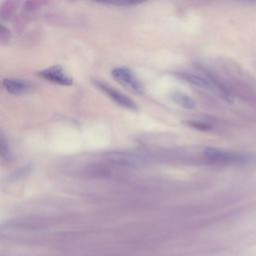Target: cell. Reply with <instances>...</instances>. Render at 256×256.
<instances>
[{
    "label": "cell",
    "instance_id": "cell-1",
    "mask_svg": "<svg viewBox=\"0 0 256 256\" xmlns=\"http://www.w3.org/2000/svg\"><path fill=\"white\" fill-rule=\"evenodd\" d=\"M178 76L193 86L213 92L222 97L227 102H232V95L230 92L221 83L206 73L194 74L190 72H181L178 74Z\"/></svg>",
    "mask_w": 256,
    "mask_h": 256
},
{
    "label": "cell",
    "instance_id": "cell-2",
    "mask_svg": "<svg viewBox=\"0 0 256 256\" xmlns=\"http://www.w3.org/2000/svg\"><path fill=\"white\" fill-rule=\"evenodd\" d=\"M203 155L210 162L221 165H245L251 161V157L246 154L214 147H206L203 150Z\"/></svg>",
    "mask_w": 256,
    "mask_h": 256
},
{
    "label": "cell",
    "instance_id": "cell-3",
    "mask_svg": "<svg viewBox=\"0 0 256 256\" xmlns=\"http://www.w3.org/2000/svg\"><path fill=\"white\" fill-rule=\"evenodd\" d=\"M112 77L121 85L129 89L136 94L144 93V86L140 80L135 76V74L128 68L117 67L111 72Z\"/></svg>",
    "mask_w": 256,
    "mask_h": 256
},
{
    "label": "cell",
    "instance_id": "cell-4",
    "mask_svg": "<svg viewBox=\"0 0 256 256\" xmlns=\"http://www.w3.org/2000/svg\"><path fill=\"white\" fill-rule=\"evenodd\" d=\"M105 157L108 161L120 165V166H125V167H138L147 161L145 157L131 153V152H120V151H114V152H109L105 154Z\"/></svg>",
    "mask_w": 256,
    "mask_h": 256
},
{
    "label": "cell",
    "instance_id": "cell-5",
    "mask_svg": "<svg viewBox=\"0 0 256 256\" xmlns=\"http://www.w3.org/2000/svg\"><path fill=\"white\" fill-rule=\"evenodd\" d=\"M95 85L98 87V89H100L103 93H105L111 100H113L117 105L128 110H133V111L137 110V105L135 104V102L132 99H130L128 96L123 94L122 92L100 81L95 82Z\"/></svg>",
    "mask_w": 256,
    "mask_h": 256
},
{
    "label": "cell",
    "instance_id": "cell-6",
    "mask_svg": "<svg viewBox=\"0 0 256 256\" xmlns=\"http://www.w3.org/2000/svg\"><path fill=\"white\" fill-rule=\"evenodd\" d=\"M39 75L45 80L60 86H71L73 84V79L69 77L60 66H53L45 69L41 71Z\"/></svg>",
    "mask_w": 256,
    "mask_h": 256
},
{
    "label": "cell",
    "instance_id": "cell-7",
    "mask_svg": "<svg viewBox=\"0 0 256 256\" xmlns=\"http://www.w3.org/2000/svg\"><path fill=\"white\" fill-rule=\"evenodd\" d=\"M3 88L12 95L22 96L29 94L33 90V86L25 80L16 78H6L2 81Z\"/></svg>",
    "mask_w": 256,
    "mask_h": 256
},
{
    "label": "cell",
    "instance_id": "cell-8",
    "mask_svg": "<svg viewBox=\"0 0 256 256\" xmlns=\"http://www.w3.org/2000/svg\"><path fill=\"white\" fill-rule=\"evenodd\" d=\"M170 97L173 100V102H175L177 105L184 109L193 110L196 108L195 100L186 94H183L181 92H174L173 94H171Z\"/></svg>",
    "mask_w": 256,
    "mask_h": 256
},
{
    "label": "cell",
    "instance_id": "cell-9",
    "mask_svg": "<svg viewBox=\"0 0 256 256\" xmlns=\"http://www.w3.org/2000/svg\"><path fill=\"white\" fill-rule=\"evenodd\" d=\"M1 157L4 160H10L11 158V152H10L9 146L3 136L1 138Z\"/></svg>",
    "mask_w": 256,
    "mask_h": 256
}]
</instances>
